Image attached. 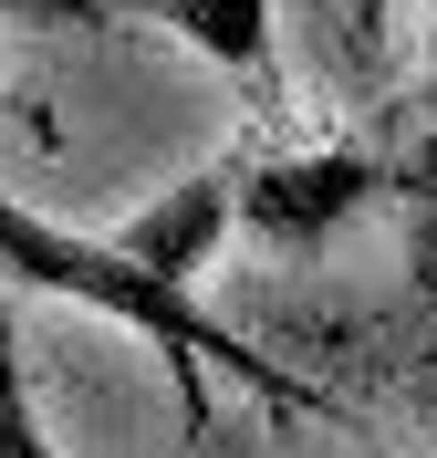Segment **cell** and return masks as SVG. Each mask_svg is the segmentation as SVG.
Returning <instances> with one entry per match:
<instances>
[{
    "label": "cell",
    "mask_w": 437,
    "mask_h": 458,
    "mask_svg": "<svg viewBox=\"0 0 437 458\" xmlns=\"http://www.w3.org/2000/svg\"><path fill=\"white\" fill-rule=\"evenodd\" d=\"M0 271H11V282H31V292H73V302H94L105 323L146 334V344L177 365V396H188V417H198V428H208V386H198L208 365H230L240 386H261V396H271V406H291V417H302V406H323L302 375L271 365L261 344H240L230 323H208L188 282L146 271V260L125 250L115 229H63V219H42V208H21L11 188H0Z\"/></svg>",
    "instance_id": "cell-1"
},
{
    "label": "cell",
    "mask_w": 437,
    "mask_h": 458,
    "mask_svg": "<svg viewBox=\"0 0 437 458\" xmlns=\"http://www.w3.org/2000/svg\"><path fill=\"white\" fill-rule=\"evenodd\" d=\"M385 177L354 157V146H291V157H261V167H240V219H250V240L261 250H313V240H333V229L354 219V208L375 199Z\"/></svg>",
    "instance_id": "cell-2"
},
{
    "label": "cell",
    "mask_w": 437,
    "mask_h": 458,
    "mask_svg": "<svg viewBox=\"0 0 437 458\" xmlns=\"http://www.w3.org/2000/svg\"><path fill=\"white\" fill-rule=\"evenodd\" d=\"M230 199H240V167H188L177 188H156L146 208H125L115 240L146 260V271H167V282L198 292V271L219 260V240H230Z\"/></svg>",
    "instance_id": "cell-3"
},
{
    "label": "cell",
    "mask_w": 437,
    "mask_h": 458,
    "mask_svg": "<svg viewBox=\"0 0 437 458\" xmlns=\"http://www.w3.org/2000/svg\"><path fill=\"white\" fill-rule=\"evenodd\" d=\"M125 11L177 31L188 53H208L240 84H271V0H125Z\"/></svg>",
    "instance_id": "cell-4"
},
{
    "label": "cell",
    "mask_w": 437,
    "mask_h": 458,
    "mask_svg": "<svg viewBox=\"0 0 437 458\" xmlns=\"http://www.w3.org/2000/svg\"><path fill=\"white\" fill-rule=\"evenodd\" d=\"M0 458H53L42 417H31V386H21V323L0 302Z\"/></svg>",
    "instance_id": "cell-5"
},
{
    "label": "cell",
    "mask_w": 437,
    "mask_h": 458,
    "mask_svg": "<svg viewBox=\"0 0 437 458\" xmlns=\"http://www.w3.org/2000/svg\"><path fill=\"white\" fill-rule=\"evenodd\" d=\"M385 21H396V0H344V42H354L365 63L385 53Z\"/></svg>",
    "instance_id": "cell-6"
},
{
    "label": "cell",
    "mask_w": 437,
    "mask_h": 458,
    "mask_svg": "<svg viewBox=\"0 0 437 458\" xmlns=\"http://www.w3.org/2000/svg\"><path fill=\"white\" fill-rule=\"evenodd\" d=\"M427 417H437V334H427Z\"/></svg>",
    "instance_id": "cell-7"
},
{
    "label": "cell",
    "mask_w": 437,
    "mask_h": 458,
    "mask_svg": "<svg viewBox=\"0 0 437 458\" xmlns=\"http://www.w3.org/2000/svg\"><path fill=\"white\" fill-rule=\"evenodd\" d=\"M427 73H437V0H427Z\"/></svg>",
    "instance_id": "cell-8"
},
{
    "label": "cell",
    "mask_w": 437,
    "mask_h": 458,
    "mask_svg": "<svg viewBox=\"0 0 437 458\" xmlns=\"http://www.w3.org/2000/svg\"><path fill=\"white\" fill-rule=\"evenodd\" d=\"M0 105H11V84H0Z\"/></svg>",
    "instance_id": "cell-9"
}]
</instances>
